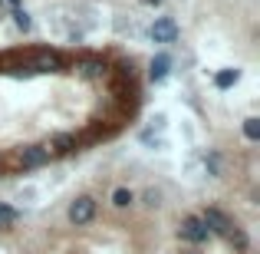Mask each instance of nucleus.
I'll use <instances>...</instances> for the list:
<instances>
[{"instance_id":"obj_1","label":"nucleus","mask_w":260,"mask_h":254,"mask_svg":"<svg viewBox=\"0 0 260 254\" xmlns=\"http://www.w3.org/2000/svg\"><path fill=\"white\" fill-rule=\"evenodd\" d=\"M13 60H17V70H23L26 76H33V73H63L66 70L63 53L50 50V46H37V50L13 53Z\"/></svg>"},{"instance_id":"obj_2","label":"nucleus","mask_w":260,"mask_h":254,"mask_svg":"<svg viewBox=\"0 0 260 254\" xmlns=\"http://www.w3.org/2000/svg\"><path fill=\"white\" fill-rule=\"evenodd\" d=\"M178 23L172 17H155V23L148 26V37H152V43H158V46H172L178 43Z\"/></svg>"},{"instance_id":"obj_3","label":"nucleus","mask_w":260,"mask_h":254,"mask_svg":"<svg viewBox=\"0 0 260 254\" xmlns=\"http://www.w3.org/2000/svg\"><path fill=\"white\" fill-rule=\"evenodd\" d=\"M178 238H181V241H191V244H204L211 235H208V228H204L201 215H188L178 224Z\"/></svg>"},{"instance_id":"obj_4","label":"nucleus","mask_w":260,"mask_h":254,"mask_svg":"<svg viewBox=\"0 0 260 254\" xmlns=\"http://www.w3.org/2000/svg\"><path fill=\"white\" fill-rule=\"evenodd\" d=\"M66 218H70L73 224H89V221L95 218V198H92V195H79L76 202L70 205Z\"/></svg>"},{"instance_id":"obj_5","label":"nucleus","mask_w":260,"mask_h":254,"mask_svg":"<svg viewBox=\"0 0 260 254\" xmlns=\"http://www.w3.org/2000/svg\"><path fill=\"white\" fill-rule=\"evenodd\" d=\"M17 159H20V165H23V168H43V165H50L53 152L46 146H23Z\"/></svg>"},{"instance_id":"obj_6","label":"nucleus","mask_w":260,"mask_h":254,"mask_svg":"<svg viewBox=\"0 0 260 254\" xmlns=\"http://www.w3.org/2000/svg\"><path fill=\"white\" fill-rule=\"evenodd\" d=\"M201 221H204V228H208V235H221V238H228V231L234 228V224H231V218L224 215L221 208H204Z\"/></svg>"},{"instance_id":"obj_7","label":"nucleus","mask_w":260,"mask_h":254,"mask_svg":"<svg viewBox=\"0 0 260 254\" xmlns=\"http://www.w3.org/2000/svg\"><path fill=\"white\" fill-rule=\"evenodd\" d=\"M73 70L83 79H99V76H106V60L102 57H79L76 63H73Z\"/></svg>"},{"instance_id":"obj_8","label":"nucleus","mask_w":260,"mask_h":254,"mask_svg":"<svg viewBox=\"0 0 260 254\" xmlns=\"http://www.w3.org/2000/svg\"><path fill=\"white\" fill-rule=\"evenodd\" d=\"M168 73H172V53H158L152 60V66H148V79L152 83H165Z\"/></svg>"},{"instance_id":"obj_9","label":"nucleus","mask_w":260,"mask_h":254,"mask_svg":"<svg viewBox=\"0 0 260 254\" xmlns=\"http://www.w3.org/2000/svg\"><path fill=\"white\" fill-rule=\"evenodd\" d=\"M46 149H50L53 155H70L73 149H79V139L73 132H59V135H53V139H50V146H46Z\"/></svg>"},{"instance_id":"obj_10","label":"nucleus","mask_w":260,"mask_h":254,"mask_svg":"<svg viewBox=\"0 0 260 254\" xmlns=\"http://www.w3.org/2000/svg\"><path fill=\"white\" fill-rule=\"evenodd\" d=\"M17 218H20V211L13 208V205H4V202H0V231L13 228V224H17Z\"/></svg>"},{"instance_id":"obj_11","label":"nucleus","mask_w":260,"mask_h":254,"mask_svg":"<svg viewBox=\"0 0 260 254\" xmlns=\"http://www.w3.org/2000/svg\"><path fill=\"white\" fill-rule=\"evenodd\" d=\"M237 79H241V70H221V73L214 76V86H217V89H231Z\"/></svg>"},{"instance_id":"obj_12","label":"nucleus","mask_w":260,"mask_h":254,"mask_svg":"<svg viewBox=\"0 0 260 254\" xmlns=\"http://www.w3.org/2000/svg\"><path fill=\"white\" fill-rule=\"evenodd\" d=\"M13 26H17V30H23V33H30L33 30V20H30V13L26 10H20V7H13Z\"/></svg>"},{"instance_id":"obj_13","label":"nucleus","mask_w":260,"mask_h":254,"mask_svg":"<svg viewBox=\"0 0 260 254\" xmlns=\"http://www.w3.org/2000/svg\"><path fill=\"white\" fill-rule=\"evenodd\" d=\"M132 202H135L132 188H115V191H112V205H115V208H128Z\"/></svg>"},{"instance_id":"obj_14","label":"nucleus","mask_w":260,"mask_h":254,"mask_svg":"<svg viewBox=\"0 0 260 254\" xmlns=\"http://www.w3.org/2000/svg\"><path fill=\"white\" fill-rule=\"evenodd\" d=\"M204 168H208V175H221V152H208L204 155Z\"/></svg>"},{"instance_id":"obj_15","label":"nucleus","mask_w":260,"mask_h":254,"mask_svg":"<svg viewBox=\"0 0 260 254\" xmlns=\"http://www.w3.org/2000/svg\"><path fill=\"white\" fill-rule=\"evenodd\" d=\"M244 135H247L250 142H257V139H260V119H257V116L244 119Z\"/></svg>"},{"instance_id":"obj_16","label":"nucleus","mask_w":260,"mask_h":254,"mask_svg":"<svg viewBox=\"0 0 260 254\" xmlns=\"http://www.w3.org/2000/svg\"><path fill=\"white\" fill-rule=\"evenodd\" d=\"M142 198H145V205H148V208H158V205H161V191H158V188H148Z\"/></svg>"},{"instance_id":"obj_17","label":"nucleus","mask_w":260,"mask_h":254,"mask_svg":"<svg viewBox=\"0 0 260 254\" xmlns=\"http://www.w3.org/2000/svg\"><path fill=\"white\" fill-rule=\"evenodd\" d=\"M145 7H161V0H145Z\"/></svg>"},{"instance_id":"obj_18","label":"nucleus","mask_w":260,"mask_h":254,"mask_svg":"<svg viewBox=\"0 0 260 254\" xmlns=\"http://www.w3.org/2000/svg\"><path fill=\"white\" fill-rule=\"evenodd\" d=\"M0 4H10V7H20V0H0Z\"/></svg>"}]
</instances>
